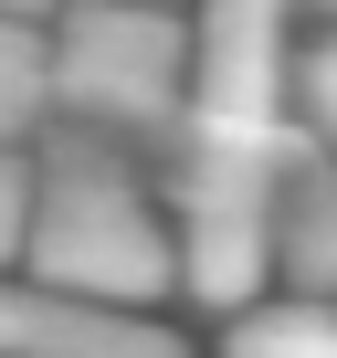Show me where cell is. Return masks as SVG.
<instances>
[{"instance_id": "cell-9", "label": "cell", "mask_w": 337, "mask_h": 358, "mask_svg": "<svg viewBox=\"0 0 337 358\" xmlns=\"http://www.w3.org/2000/svg\"><path fill=\"white\" fill-rule=\"evenodd\" d=\"M53 11L64 0H0V22H32V32H53Z\"/></svg>"}, {"instance_id": "cell-10", "label": "cell", "mask_w": 337, "mask_h": 358, "mask_svg": "<svg viewBox=\"0 0 337 358\" xmlns=\"http://www.w3.org/2000/svg\"><path fill=\"white\" fill-rule=\"evenodd\" d=\"M295 11H306V22H316V32H337V0H295Z\"/></svg>"}, {"instance_id": "cell-6", "label": "cell", "mask_w": 337, "mask_h": 358, "mask_svg": "<svg viewBox=\"0 0 337 358\" xmlns=\"http://www.w3.org/2000/svg\"><path fill=\"white\" fill-rule=\"evenodd\" d=\"M53 127V32L0 22V148H32Z\"/></svg>"}, {"instance_id": "cell-2", "label": "cell", "mask_w": 337, "mask_h": 358, "mask_svg": "<svg viewBox=\"0 0 337 358\" xmlns=\"http://www.w3.org/2000/svg\"><path fill=\"white\" fill-rule=\"evenodd\" d=\"M190 116V22L137 0H64L53 11V127L158 158Z\"/></svg>"}, {"instance_id": "cell-8", "label": "cell", "mask_w": 337, "mask_h": 358, "mask_svg": "<svg viewBox=\"0 0 337 358\" xmlns=\"http://www.w3.org/2000/svg\"><path fill=\"white\" fill-rule=\"evenodd\" d=\"M22 232H32V148H0V274H22Z\"/></svg>"}, {"instance_id": "cell-7", "label": "cell", "mask_w": 337, "mask_h": 358, "mask_svg": "<svg viewBox=\"0 0 337 358\" xmlns=\"http://www.w3.org/2000/svg\"><path fill=\"white\" fill-rule=\"evenodd\" d=\"M285 127L316 158H337V32H306L285 53Z\"/></svg>"}, {"instance_id": "cell-3", "label": "cell", "mask_w": 337, "mask_h": 358, "mask_svg": "<svg viewBox=\"0 0 337 358\" xmlns=\"http://www.w3.org/2000/svg\"><path fill=\"white\" fill-rule=\"evenodd\" d=\"M0 358H201L168 316H106L32 274H0Z\"/></svg>"}, {"instance_id": "cell-11", "label": "cell", "mask_w": 337, "mask_h": 358, "mask_svg": "<svg viewBox=\"0 0 337 358\" xmlns=\"http://www.w3.org/2000/svg\"><path fill=\"white\" fill-rule=\"evenodd\" d=\"M137 11H180V0H137Z\"/></svg>"}, {"instance_id": "cell-1", "label": "cell", "mask_w": 337, "mask_h": 358, "mask_svg": "<svg viewBox=\"0 0 337 358\" xmlns=\"http://www.w3.org/2000/svg\"><path fill=\"white\" fill-rule=\"evenodd\" d=\"M22 274L106 306V316H158L180 295V253H168V201L158 169L137 148H106L85 127H43L32 137V232H22Z\"/></svg>"}, {"instance_id": "cell-5", "label": "cell", "mask_w": 337, "mask_h": 358, "mask_svg": "<svg viewBox=\"0 0 337 358\" xmlns=\"http://www.w3.org/2000/svg\"><path fill=\"white\" fill-rule=\"evenodd\" d=\"M211 358H337V306H316V295H264V306H243V316L222 327Z\"/></svg>"}, {"instance_id": "cell-4", "label": "cell", "mask_w": 337, "mask_h": 358, "mask_svg": "<svg viewBox=\"0 0 337 358\" xmlns=\"http://www.w3.org/2000/svg\"><path fill=\"white\" fill-rule=\"evenodd\" d=\"M274 295L337 306V158H306L274 201Z\"/></svg>"}]
</instances>
